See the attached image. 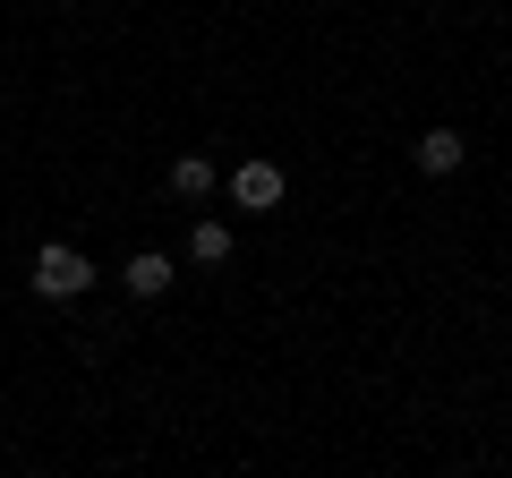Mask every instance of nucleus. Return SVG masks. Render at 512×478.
<instances>
[{"label":"nucleus","mask_w":512,"mask_h":478,"mask_svg":"<svg viewBox=\"0 0 512 478\" xmlns=\"http://www.w3.org/2000/svg\"><path fill=\"white\" fill-rule=\"evenodd\" d=\"M214 180H222V171L205 163V154H180V163H171V197H180V205H205V197H214Z\"/></svg>","instance_id":"obj_4"},{"label":"nucleus","mask_w":512,"mask_h":478,"mask_svg":"<svg viewBox=\"0 0 512 478\" xmlns=\"http://www.w3.org/2000/svg\"><path fill=\"white\" fill-rule=\"evenodd\" d=\"M188 257H197V265H222V257H231V222H214V214H205L197 231H188Z\"/></svg>","instance_id":"obj_6"},{"label":"nucleus","mask_w":512,"mask_h":478,"mask_svg":"<svg viewBox=\"0 0 512 478\" xmlns=\"http://www.w3.org/2000/svg\"><path fill=\"white\" fill-rule=\"evenodd\" d=\"M86 282H94V257H86V248H69V239L35 248V291H43V299H86Z\"/></svg>","instance_id":"obj_1"},{"label":"nucleus","mask_w":512,"mask_h":478,"mask_svg":"<svg viewBox=\"0 0 512 478\" xmlns=\"http://www.w3.org/2000/svg\"><path fill=\"white\" fill-rule=\"evenodd\" d=\"M410 163H419L427 180H444V171H461V163H470V146H461V129H427L419 146H410Z\"/></svg>","instance_id":"obj_3"},{"label":"nucleus","mask_w":512,"mask_h":478,"mask_svg":"<svg viewBox=\"0 0 512 478\" xmlns=\"http://www.w3.org/2000/svg\"><path fill=\"white\" fill-rule=\"evenodd\" d=\"M120 282H128V291H137V299H163V291H171V257H154V248H137Z\"/></svg>","instance_id":"obj_5"},{"label":"nucleus","mask_w":512,"mask_h":478,"mask_svg":"<svg viewBox=\"0 0 512 478\" xmlns=\"http://www.w3.org/2000/svg\"><path fill=\"white\" fill-rule=\"evenodd\" d=\"M282 188H291V180H282V163H265V154H248V163L231 171V205H239V214H274Z\"/></svg>","instance_id":"obj_2"}]
</instances>
